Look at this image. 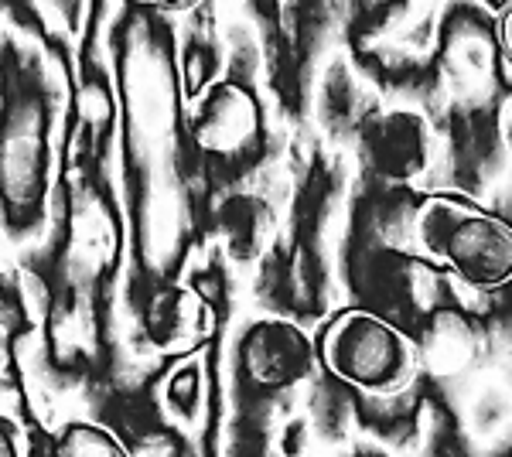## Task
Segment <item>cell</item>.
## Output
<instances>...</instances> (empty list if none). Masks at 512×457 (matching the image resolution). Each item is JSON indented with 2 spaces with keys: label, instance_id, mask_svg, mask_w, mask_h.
Returning <instances> with one entry per match:
<instances>
[{
  "label": "cell",
  "instance_id": "cell-1",
  "mask_svg": "<svg viewBox=\"0 0 512 457\" xmlns=\"http://www.w3.org/2000/svg\"><path fill=\"white\" fill-rule=\"evenodd\" d=\"M414 239L427 260L472 290H499L512 277V229L502 215L461 195H431L417 209Z\"/></svg>",
  "mask_w": 512,
  "mask_h": 457
},
{
  "label": "cell",
  "instance_id": "cell-2",
  "mask_svg": "<svg viewBox=\"0 0 512 457\" xmlns=\"http://www.w3.org/2000/svg\"><path fill=\"white\" fill-rule=\"evenodd\" d=\"M318 365L355 393L386 396L403 389L420 369L414 338L383 314L345 307L315 338Z\"/></svg>",
  "mask_w": 512,
  "mask_h": 457
},
{
  "label": "cell",
  "instance_id": "cell-3",
  "mask_svg": "<svg viewBox=\"0 0 512 457\" xmlns=\"http://www.w3.org/2000/svg\"><path fill=\"white\" fill-rule=\"evenodd\" d=\"M239 369L250 386L263 393H287L315 376V338L291 318H256L243 328L236 348Z\"/></svg>",
  "mask_w": 512,
  "mask_h": 457
},
{
  "label": "cell",
  "instance_id": "cell-4",
  "mask_svg": "<svg viewBox=\"0 0 512 457\" xmlns=\"http://www.w3.org/2000/svg\"><path fill=\"white\" fill-rule=\"evenodd\" d=\"M216 328L212 307L192 287H164L144 314V335L164 355L195 352Z\"/></svg>",
  "mask_w": 512,
  "mask_h": 457
},
{
  "label": "cell",
  "instance_id": "cell-5",
  "mask_svg": "<svg viewBox=\"0 0 512 457\" xmlns=\"http://www.w3.org/2000/svg\"><path fill=\"white\" fill-rule=\"evenodd\" d=\"M366 154L383 178L407 181L427 168L431 157V134L424 116L417 113H390L366 134Z\"/></svg>",
  "mask_w": 512,
  "mask_h": 457
},
{
  "label": "cell",
  "instance_id": "cell-6",
  "mask_svg": "<svg viewBox=\"0 0 512 457\" xmlns=\"http://www.w3.org/2000/svg\"><path fill=\"white\" fill-rule=\"evenodd\" d=\"M260 113L256 103L246 96V89L219 86L205 99L202 113L195 120V137L209 154H239L256 137Z\"/></svg>",
  "mask_w": 512,
  "mask_h": 457
},
{
  "label": "cell",
  "instance_id": "cell-7",
  "mask_svg": "<svg viewBox=\"0 0 512 457\" xmlns=\"http://www.w3.org/2000/svg\"><path fill=\"white\" fill-rule=\"evenodd\" d=\"M55 457H134L117 430L96 420H69L55 444Z\"/></svg>",
  "mask_w": 512,
  "mask_h": 457
},
{
  "label": "cell",
  "instance_id": "cell-8",
  "mask_svg": "<svg viewBox=\"0 0 512 457\" xmlns=\"http://www.w3.org/2000/svg\"><path fill=\"white\" fill-rule=\"evenodd\" d=\"M164 400H168L171 410L181 413V417H188V420L195 417V406H198V400H202V372L195 369V362L181 365L175 376L168 379V386H164Z\"/></svg>",
  "mask_w": 512,
  "mask_h": 457
},
{
  "label": "cell",
  "instance_id": "cell-9",
  "mask_svg": "<svg viewBox=\"0 0 512 457\" xmlns=\"http://www.w3.org/2000/svg\"><path fill=\"white\" fill-rule=\"evenodd\" d=\"M0 457H28V444H24V430L18 420L0 413Z\"/></svg>",
  "mask_w": 512,
  "mask_h": 457
},
{
  "label": "cell",
  "instance_id": "cell-10",
  "mask_svg": "<svg viewBox=\"0 0 512 457\" xmlns=\"http://www.w3.org/2000/svg\"><path fill=\"white\" fill-rule=\"evenodd\" d=\"M120 4H130V7H144V11H188L195 7L198 0H120Z\"/></svg>",
  "mask_w": 512,
  "mask_h": 457
},
{
  "label": "cell",
  "instance_id": "cell-11",
  "mask_svg": "<svg viewBox=\"0 0 512 457\" xmlns=\"http://www.w3.org/2000/svg\"><path fill=\"white\" fill-rule=\"evenodd\" d=\"M362 457H379V454H362Z\"/></svg>",
  "mask_w": 512,
  "mask_h": 457
}]
</instances>
